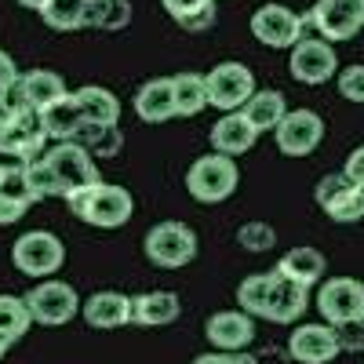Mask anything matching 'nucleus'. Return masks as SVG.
<instances>
[{
    "instance_id": "nucleus-5",
    "label": "nucleus",
    "mask_w": 364,
    "mask_h": 364,
    "mask_svg": "<svg viewBox=\"0 0 364 364\" xmlns=\"http://www.w3.org/2000/svg\"><path fill=\"white\" fill-rule=\"evenodd\" d=\"M11 262L18 273H26V277H51V273L63 269L66 262V248L63 240H58L55 233L48 230H29L15 240L11 248Z\"/></svg>"
},
{
    "instance_id": "nucleus-42",
    "label": "nucleus",
    "mask_w": 364,
    "mask_h": 364,
    "mask_svg": "<svg viewBox=\"0 0 364 364\" xmlns=\"http://www.w3.org/2000/svg\"><path fill=\"white\" fill-rule=\"evenodd\" d=\"M211 22H215V4L204 8V11H197L193 18H186V22H182V29H190V33H197V29H208Z\"/></svg>"
},
{
    "instance_id": "nucleus-10",
    "label": "nucleus",
    "mask_w": 364,
    "mask_h": 364,
    "mask_svg": "<svg viewBox=\"0 0 364 364\" xmlns=\"http://www.w3.org/2000/svg\"><path fill=\"white\" fill-rule=\"evenodd\" d=\"M288 70L299 84H324L339 73V55L324 37H302L295 48H291V58H288Z\"/></svg>"
},
{
    "instance_id": "nucleus-1",
    "label": "nucleus",
    "mask_w": 364,
    "mask_h": 364,
    "mask_svg": "<svg viewBox=\"0 0 364 364\" xmlns=\"http://www.w3.org/2000/svg\"><path fill=\"white\" fill-rule=\"evenodd\" d=\"M70 204V211L77 219H84L87 226H99V230H117L132 219L135 211V200L124 186L117 182H95L87 190H73L63 197Z\"/></svg>"
},
{
    "instance_id": "nucleus-15",
    "label": "nucleus",
    "mask_w": 364,
    "mask_h": 364,
    "mask_svg": "<svg viewBox=\"0 0 364 364\" xmlns=\"http://www.w3.org/2000/svg\"><path fill=\"white\" fill-rule=\"evenodd\" d=\"M204 336L208 343L223 350V353H240L248 350L255 339V321L245 310H223V314H211L204 324Z\"/></svg>"
},
{
    "instance_id": "nucleus-4",
    "label": "nucleus",
    "mask_w": 364,
    "mask_h": 364,
    "mask_svg": "<svg viewBox=\"0 0 364 364\" xmlns=\"http://www.w3.org/2000/svg\"><path fill=\"white\" fill-rule=\"evenodd\" d=\"M146 259L161 269H182L186 262L197 259V233L186 223H157L149 226L146 240Z\"/></svg>"
},
{
    "instance_id": "nucleus-23",
    "label": "nucleus",
    "mask_w": 364,
    "mask_h": 364,
    "mask_svg": "<svg viewBox=\"0 0 364 364\" xmlns=\"http://www.w3.org/2000/svg\"><path fill=\"white\" fill-rule=\"evenodd\" d=\"M41 117H44V135L55 139V142H77V135L84 128V117H80V106H77L73 95L41 109Z\"/></svg>"
},
{
    "instance_id": "nucleus-8",
    "label": "nucleus",
    "mask_w": 364,
    "mask_h": 364,
    "mask_svg": "<svg viewBox=\"0 0 364 364\" xmlns=\"http://www.w3.org/2000/svg\"><path fill=\"white\" fill-rule=\"evenodd\" d=\"M317 310L324 324L339 328L346 321H364V284L353 277H331L317 291Z\"/></svg>"
},
{
    "instance_id": "nucleus-20",
    "label": "nucleus",
    "mask_w": 364,
    "mask_h": 364,
    "mask_svg": "<svg viewBox=\"0 0 364 364\" xmlns=\"http://www.w3.org/2000/svg\"><path fill=\"white\" fill-rule=\"evenodd\" d=\"M33 204L22 178V164H0V226H11Z\"/></svg>"
},
{
    "instance_id": "nucleus-44",
    "label": "nucleus",
    "mask_w": 364,
    "mask_h": 364,
    "mask_svg": "<svg viewBox=\"0 0 364 364\" xmlns=\"http://www.w3.org/2000/svg\"><path fill=\"white\" fill-rule=\"evenodd\" d=\"M18 4H22V8H33V11H44L51 0H18Z\"/></svg>"
},
{
    "instance_id": "nucleus-22",
    "label": "nucleus",
    "mask_w": 364,
    "mask_h": 364,
    "mask_svg": "<svg viewBox=\"0 0 364 364\" xmlns=\"http://www.w3.org/2000/svg\"><path fill=\"white\" fill-rule=\"evenodd\" d=\"M73 99L80 106L84 124H117V120H120V99L113 95L109 87L87 84V87L73 91Z\"/></svg>"
},
{
    "instance_id": "nucleus-18",
    "label": "nucleus",
    "mask_w": 364,
    "mask_h": 364,
    "mask_svg": "<svg viewBox=\"0 0 364 364\" xmlns=\"http://www.w3.org/2000/svg\"><path fill=\"white\" fill-rule=\"evenodd\" d=\"M211 146H215V154H226V157H237V154H248V149L255 146L259 132L248 124L245 113H226L223 120H215L208 132Z\"/></svg>"
},
{
    "instance_id": "nucleus-16",
    "label": "nucleus",
    "mask_w": 364,
    "mask_h": 364,
    "mask_svg": "<svg viewBox=\"0 0 364 364\" xmlns=\"http://www.w3.org/2000/svg\"><path fill=\"white\" fill-rule=\"evenodd\" d=\"M306 299H310V288H302L288 277H281L273 269V281H269V295H266V306H262V321H273V324H291L306 314Z\"/></svg>"
},
{
    "instance_id": "nucleus-39",
    "label": "nucleus",
    "mask_w": 364,
    "mask_h": 364,
    "mask_svg": "<svg viewBox=\"0 0 364 364\" xmlns=\"http://www.w3.org/2000/svg\"><path fill=\"white\" fill-rule=\"evenodd\" d=\"M336 336H339V350L360 353V350H364V321H346V324H339Z\"/></svg>"
},
{
    "instance_id": "nucleus-36",
    "label": "nucleus",
    "mask_w": 364,
    "mask_h": 364,
    "mask_svg": "<svg viewBox=\"0 0 364 364\" xmlns=\"http://www.w3.org/2000/svg\"><path fill=\"white\" fill-rule=\"evenodd\" d=\"M353 186V182L343 175V171H331V175H324L321 182H317V186H314V200L321 204V208H328L331 200H336L343 190H350Z\"/></svg>"
},
{
    "instance_id": "nucleus-33",
    "label": "nucleus",
    "mask_w": 364,
    "mask_h": 364,
    "mask_svg": "<svg viewBox=\"0 0 364 364\" xmlns=\"http://www.w3.org/2000/svg\"><path fill=\"white\" fill-rule=\"evenodd\" d=\"M84 4L87 0H51V4L41 11V18L51 29H63V33H70V29H84Z\"/></svg>"
},
{
    "instance_id": "nucleus-41",
    "label": "nucleus",
    "mask_w": 364,
    "mask_h": 364,
    "mask_svg": "<svg viewBox=\"0 0 364 364\" xmlns=\"http://www.w3.org/2000/svg\"><path fill=\"white\" fill-rule=\"evenodd\" d=\"M15 77H18V70L11 63V55L0 51V109H4V95H8V87L15 84Z\"/></svg>"
},
{
    "instance_id": "nucleus-6",
    "label": "nucleus",
    "mask_w": 364,
    "mask_h": 364,
    "mask_svg": "<svg viewBox=\"0 0 364 364\" xmlns=\"http://www.w3.org/2000/svg\"><path fill=\"white\" fill-rule=\"evenodd\" d=\"M204 80H208V106H215L223 113H240L259 91L255 73L245 63H219L211 73H204Z\"/></svg>"
},
{
    "instance_id": "nucleus-29",
    "label": "nucleus",
    "mask_w": 364,
    "mask_h": 364,
    "mask_svg": "<svg viewBox=\"0 0 364 364\" xmlns=\"http://www.w3.org/2000/svg\"><path fill=\"white\" fill-rule=\"evenodd\" d=\"M132 22V0H87L84 26L91 29H124Z\"/></svg>"
},
{
    "instance_id": "nucleus-43",
    "label": "nucleus",
    "mask_w": 364,
    "mask_h": 364,
    "mask_svg": "<svg viewBox=\"0 0 364 364\" xmlns=\"http://www.w3.org/2000/svg\"><path fill=\"white\" fill-rule=\"evenodd\" d=\"M193 364H233V353H223V350H211V353H200Z\"/></svg>"
},
{
    "instance_id": "nucleus-35",
    "label": "nucleus",
    "mask_w": 364,
    "mask_h": 364,
    "mask_svg": "<svg viewBox=\"0 0 364 364\" xmlns=\"http://www.w3.org/2000/svg\"><path fill=\"white\" fill-rule=\"evenodd\" d=\"M237 245L245 248V252H269L273 245H277V233H273L269 223H245L237 230Z\"/></svg>"
},
{
    "instance_id": "nucleus-26",
    "label": "nucleus",
    "mask_w": 364,
    "mask_h": 364,
    "mask_svg": "<svg viewBox=\"0 0 364 364\" xmlns=\"http://www.w3.org/2000/svg\"><path fill=\"white\" fill-rule=\"evenodd\" d=\"M18 80H22V91H26V102L33 106V109H48V106H55L58 99L70 95L66 80L58 77L55 70H29V73H22Z\"/></svg>"
},
{
    "instance_id": "nucleus-9",
    "label": "nucleus",
    "mask_w": 364,
    "mask_h": 364,
    "mask_svg": "<svg viewBox=\"0 0 364 364\" xmlns=\"http://www.w3.org/2000/svg\"><path fill=\"white\" fill-rule=\"evenodd\" d=\"M252 37L266 48H295L302 37H306V26H302V15H295L284 4H262L252 15Z\"/></svg>"
},
{
    "instance_id": "nucleus-32",
    "label": "nucleus",
    "mask_w": 364,
    "mask_h": 364,
    "mask_svg": "<svg viewBox=\"0 0 364 364\" xmlns=\"http://www.w3.org/2000/svg\"><path fill=\"white\" fill-rule=\"evenodd\" d=\"M269 281H273V273H252V277L240 281V288H237V306L245 310L248 317H262L266 295H269Z\"/></svg>"
},
{
    "instance_id": "nucleus-17",
    "label": "nucleus",
    "mask_w": 364,
    "mask_h": 364,
    "mask_svg": "<svg viewBox=\"0 0 364 364\" xmlns=\"http://www.w3.org/2000/svg\"><path fill=\"white\" fill-rule=\"evenodd\" d=\"M80 314H84V321L91 328L113 331V328H124L132 321V299L120 295V291H95L80 306Z\"/></svg>"
},
{
    "instance_id": "nucleus-3",
    "label": "nucleus",
    "mask_w": 364,
    "mask_h": 364,
    "mask_svg": "<svg viewBox=\"0 0 364 364\" xmlns=\"http://www.w3.org/2000/svg\"><path fill=\"white\" fill-rule=\"evenodd\" d=\"M237 182H240V171H237L233 157H226V154H204L186 171V190L200 204L226 200L237 190Z\"/></svg>"
},
{
    "instance_id": "nucleus-25",
    "label": "nucleus",
    "mask_w": 364,
    "mask_h": 364,
    "mask_svg": "<svg viewBox=\"0 0 364 364\" xmlns=\"http://www.w3.org/2000/svg\"><path fill=\"white\" fill-rule=\"evenodd\" d=\"M240 113L248 117V124L255 132H277V124L288 117V102H284L281 91L262 87V91H255V95L248 99V106L240 109Z\"/></svg>"
},
{
    "instance_id": "nucleus-34",
    "label": "nucleus",
    "mask_w": 364,
    "mask_h": 364,
    "mask_svg": "<svg viewBox=\"0 0 364 364\" xmlns=\"http://www.w3.org/2000/svg\"><path fill=\"white\" fill-rule=\"evenodd\" d=\"M324 211H328L331 223H360V219H364V190H360V186L343 190Z\"/></svg>"
},
{
    "instance_id": "nucleus-37",
    "label": "nucleus",
    "mask_w": 364,
    "mask_h": 364,
    "mask_svg": "<svg viewBox=\"0 0 364 364\" xmlns=\"http://www.w3.org/2000/svg\"><path fill=\"white\" fill-rule=\"evenodd\" d=\"M339 95L350 102H364V66H346L339 73Z\"/></svg>"
},
{
    "instance_id": "nucleus-28",
    "label": "nucleus",
    "mask_w": 364,
    "mask_h": 364,
    "mask_svg": "<svg viewBox=\"0 0 364 364\" xmlns=\"http://www.w3.org/2000/svg\"><path fill=\"white\" fill-rule=\"evenodd\" d=\"M77 142L87 149L95 161H113L120 154V146H124V135H120L117 124H84Z\"/></svg>"
},
{
    "instance_id": "nucleus-40",
    "label": "nucleus",
    "mask_w": 364,
    "mask_h": 364,
    "mask_svg": "<svg viewBox=\"0 0 364 364\" xmlns=\"http://www.w3.org/2000/svg\"><path fill=\"white\" fill-rule=\"evenodd\" d=\"M343 175L353 182V186H360V190H364V146H357L353 154L346 157V168H343Z\"/></svg>"
},
{
    "instance_id": "nucleus-30",
    "label": "nucleus",
    "mask_w": 364,
    "mask_h": 364,
    "mask_svg": "<svg viewBox=\"0 0 364 364\" xmlns=\"http://www.w3.org/2000/svg\"><path fill=\"white\" fill-rule=\"evenodd\" d=\"M22 178H26V190H29V197H33V200H48V197H66L63 182H58V175H55V168L48 164V157L22 164Z\"/></svg>"
},
{
    "instance_id": "nucleus-7",
    "label": "nucleus",
    "mask_w": 364,
    "mask_h": 364,
    "mask_svg": "<svg viewBox=\"0 0 364 364\" xmlns=\"http://www.w3.org/2000/svg\"><path fill=\"white\" fill-rule=\"evenodd\" d=\"M26 306H29V317H33V324H44V328H58L66 324L80 314V295L66 284V281H44L37 288H29L26 295Z\"/></svg>"
},
{
    "instance_id": "nucleus-12",
    "label": "nucleus",
    "mask_w": 364,
    "mask_h": 364,
    "mask_svg": "<svg viewBox=\"0 0 364 364\" xmlns=\"http://www.w3.org/2000/svg\"><path fill=\"white\" fill-rule=\"evenodd\" d=\"M273 135H277V149L284 157H306L324 139V120L314 109H288Z\"/></svg>"
},
{
    "instance_id": "nucleus-14",
    "label": "nucleus",
    "mask_w": 364,
    "mask_h": 364,
    "mask_svg": "<svg viewBox=\"0 0 364 364\" xmlns=\"http://www.w3.org/2000/svg\"><path fill=\"white\" fill-rule=\"evenodd\" d=\"M339 350V336L331 324H299L288 336V357L295 364H328L336 360Z\"/></svg>"
},
{
    "instance_id": "nucleus-27",
    "label": "nucleus",
    "mask_w": 364,
    "mask_h": 364,
    "mask_svg": "<svg viewBox=\"0 0 364 364\" xmlns=\"http://www.w3.org/2000/svg\"><path fill=\"white\" fill-rule=\"evenodd\" d=\"M175 87V117H197L208 106V80L200 73H178L171 77Z\"/></svg>"
},
{
    "instance_id": "nucleus-31",
    "label": "nucleus",
    "mask_w": 364,
    "mask_h": 364,
    "mask_svg": "<svg viewBox=\"0 0 364 364\" xmlns=\"http://www.w3.org/2000/svg\"><path fill=\"white\" fill-rule=\"evenodd\" d=\"M29 324H33V317H29V306H26V299L18 295H0V339H4L8 346L18 343Z\"/></svg>"
},
{
    "instance_id": "nucleus-11",
    "label": "nucleus",
    "mask_w": 364,
    "mask_h": 364,
    "mask_svg": "<svg viewBox=\"0 0 364 364\" xmlns=\"http://www.w3.org/2000/svg\"><path fill=\"white\" fill-rule=\"evenodd\" d=\"M48 164L55 168V175H58L66 193L87 190V186H95V182H102L99 168H95V157H91L80 142H55V149H48Z\"/></svg>"
},
{
    "instance_id": "nucleus-24",
    "label": "nucleus",
    "mask_w": 364,
    "mask_h": 364,
    "mask_svg": "<svg viewBox=\"0 0 364 364\" xmlns=\"http://www.w3.org/2000/svg\"><path fill=\"white\" fill-rule=\"evenodd\" d=\"M324 269H328V262H324V255H321L317 248H291V252L281 255V262H277L281 277H288V281H295V284H302V288H314V284L324 277Z\"/></svg>"
},
{
    "instance_id": "nucleus-2",
    "label": "nucleus",
    "mask_w": 364,
    "mask_h": 364,
    "mask_svg": "<svg viewBox=\"0 0 364 364\" xmlns=\"http://www.w3.org/2000/svg\"><path fill=\"white\" fill-rule=\"evenodd\" d=\"M44 142H48V135H44L41 109H18V113L0 109V154L4 157H15L22 164L41 161V157H48Z\"/></svg>"
},
{
    "instance_id": "nucleus-19",
    "label": "nucleus",
    "mask_w": 364,
    "mask_h": 364,
    "mask_svg": "<svg viewBox=\"0 0 364 364\" xmlns=\"http://www.w3.org/2000/svg\"><path fill=\"white\" fill-rule=\"evenodd\" d=\"M135 113L146 124H164V120L175 117V87L171 77H157V80H146L135 95Z\"/></svg>"
},
{
    "instance_id": "nucleus-13",
    "label": "nucleus",
    "mask_w": 364,
    "mask_h": 364,
    "mask_svg": "<svg viewBox=\"0 0 364 364\" xmlns=\"http://www.w3.org/2000/svg\"><path fill=\"white\" fill-rule=\"evenodd\" d=\"M310 18L324 41H350L364 29V0H317Z\"/></svg>"
},
{
    "instance_id": "nucleus-38",
    "label": "nucleus",
    "mask_w": 364,
    "mask_h": 364,
    "mask_svg": "<svg viewBox=\"0 0 364 364\" xmlns=\"http://www.w3.org/2000/svg\"><path fill=\"white\" fill-rule=\"evenodd\" d=\"M161 4H164V11L182 26V22H186V18H193L197 11H204V8H211V4H215V0H161Z\"/></svg>"
},
{
    "instance_id": "nucleus-21",
    "label": "nucleus",
    "mask_w": 364,
    "mask_h": 364,
    "mask_svg": "<svg viewBox=\"0 0 364 364\" xmlns=\"http://www.w3.org/2000/svg\"><path fill=\"white\" fill-rule=\"evenodd\" d=\"M178 314H182V302L175 291H146L132 299V321L146 328H164L178 321Z\"/></svg>"
},
{
    "instance_id": "nucleus-45",
    "label": "nucleus",
    "mask_w": 364,
    "mask_h": 364,
    "mask_svg": "<svg viewBox=\"0 0 364 364\" xmlns=\"http://www.w3.org/2000/svg\"><path fill=\"white\" fill-rule=\"evenodd\" d=\"M4 353H8V343H4V339H0V357H4Z\"/></svg>"
}]
</instances>
